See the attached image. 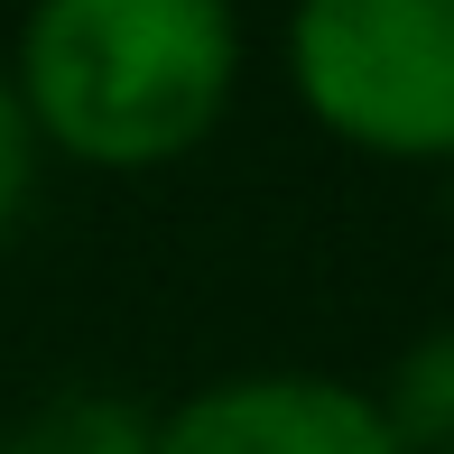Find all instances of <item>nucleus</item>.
<instances>
[{
  "label": "nucleus",
  "mask_w": 454,
  "mask_h": 454,
  "mask_svg": "<svg viewBox=\"0 0 454 454\" xmlns=\"http://www.w3.org/2000/svg\"><path fill=\"white\" fill-rule=\"evenodd\" d=\"M0 454H158V408L130 389H47L0 427Z\"/></svg>",
  "instance_id": "20e7f679"
},
{
  "label": "nucleus",
  "mask_w": 454,
  "mask_h": 454,
  "mask_svg": "<svg viewBox=\"0 0 454 454\" xmlns=\"http://www.w3.org/2000/svg\"><path fill=\"white\" fill-rule=\"evenodd\" d=\"M158 454H399V436L343 371H232L158 408Z\"/></svg>",
  "instance_id": "7ed1b4c3"
},
{
  "label": "nucleus",
  "mask_w": 454,
  "mask_h": 454,
  "mask_svg": "<svg viewBox=\"0 0 454 454\" xmlns=\"http://www.w3.org/2000/svg\"><path fill=\"white\" fill-rule=\"evenodd\" d=\"M0 66L47 158L149 176L232 121L251 37L232 0H19Z\"/></svg>",
  "instance_id": "f257e3e1"
},
{
  "label": "nucleus",
  "mask_w": 454,
  "mask_h": 454,
  "mask_svg": "<svg viewBox=\"0 0 454 454\" xmlns=\"http://www.w3.org/2000/svg\"><path fill=\"white\" fill-rule=\"evenodd\" d=\"M37 176H47V149H37V130H28V102H19L10 66H0V241H10L19 223H28Z\"/></svg>",
  "instance_id": "423d86ee"
},
{
  "label": "nucleus",
  "mask_w": 454,
  "mask_h": 454,
  "mask_svg": "<svg viewBox=\"0 0 454 454\" xmlns=\"http://www.w3.org/2000/svg\"><path fill=\"white\" fill-rule=\"evenodd\" d=\"M371 399H380L399 454H454V316L427 325V334L389 362V380L371 389Z\"/></svg>",
  "instance_id": "39448f33"
},
{
  "label": "nucleus",
  "mask_w": 454,
  "mask_h": 454,
  "mask_svg": "<svg viewBox=\"0 0 454 454\" xmlns=\"http://www.w3.org/2000/svg\"><path fill=\"white\" fill-rule=\"evenodd\" d=\"M445 204H454V168H445Z\"/></svg>",
  "instance_id": "0eeeda50"
},
{
  "label": "nucleus",
  "mask_w": 454,
  "mask_h": 454,
  "mask_svg": "<svg viewBox=\"0 0 454 454\" xmlns=\"http://www.w3.org/2000/svg\"><path fill=\"white\" fill-rule=\"evenodd\" d=\"M278 74L334 149L454 168V0H287Z\"/></svg>",
  "instance_id": "f03ea898"
}]
</instances>
